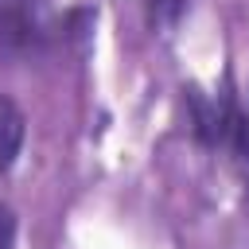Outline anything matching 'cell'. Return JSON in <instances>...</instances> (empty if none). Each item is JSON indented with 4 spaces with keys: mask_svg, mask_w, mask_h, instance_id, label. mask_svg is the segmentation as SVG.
Returning <instances> with one entry per match:
<instances>
[{
    "mask_svg": "<svg viewBox=\"0 0 249 249\" xmlns=\"http://www.w3.org/2000/svg\"><path fill=\"white\" fill-rule=\"evenodd\" d=\"M93 19H97V16H93L89 8H70V12L62 16V23H58V35L82 47V43L89 39V31H93Z\"/></svg>",
    "mask_w": 249,
    "mask_h": 249,
    "instance_id": "5",
    "label": "cell"
},
{
    "mask_svg": "<svg viewBox=\"0 0 249 249\" xmlns=\"http://www.w3.org/2000/svg\"><path fill=\"white\" fill-rule=\"evenodd\" d=\"M23 132H27V117L23 109L0 93V171H12L16 167V156L23 148Z\"/></svg>",
    "mask_w": 249,
    "mask_h": 249,
    "instance_id": "4",
    "label": "cell"
},
{
    "mask_svg": "<svg viewBox=\"0 0 249 249\" xmlns=\"http://www.w3.org/2000/svg\"><path fill=\"white\" fill-rule=\"evenodd\" d=\"M183 105H187L191 136L202 148L218 152V140H222V97H210L198 82H191V86H183Z\"/></svg>",
    "mask_w": 249,
    "mask_h": 249,
    "instance_id": "3",
    "label": "cell"
},
{
    "mask_svg": "<svg viewBox=\"0 0 249 249\" xmlns=\"http://www.w3.org/2000/svg\"><path fill=\"white\" fill-rule=\"evenodd\" d=\"M58 23L47 0H0V51L27 58L51 47Z\"/></svg>",
    "mask_w": 249,
    "mask_h": 249,
    "instance_id": "1",
    "label": "cell"
},
{
    "mask_svg": "<svg viewBox=\"0 0 249 249\" xmlns=\"http://www.w3.org/2000/svg\"><path fill=\"white\" fill-rule=\"evenodd\" d=\"M0 249H16V214L0 202Z\"/></svg>",
    "mask_w": 249,
    "mask_h": 249,
    "instance_id": "7",
    "label": "cell"
},
{
    "mask_svg": "<svg viewBox=\"0 0 249 249\" xmlns=\"http://www.w3.org/2000/svg\"><path fill=\"white\" fill-rule=\"evenodd\" d=\"M144 8H148V23H152L156 31H171V27L179 23L187 0H144Z\"/></svg>",
    "mask_w": 249,
    "mask_h": 249,
    "instance_id": "6",
    "label": "cell"
},
{
    "mask_svg": "<svg viewBox=\"0 0 249 249\" xmlns=\"http://www.w3.org/2000/svg\"><path fill=\"white\" fill-rule=\"evenodd\" d=\"M218 97H222V140H218V152L230 156L233 171L249 187V113L241 109L233 82H226V89Z\"/></svg>",
    "mask_w": 249,
    "mask_h": 249,
    "instance_id": "2",
    "label": "cell"
}]
</instances>
